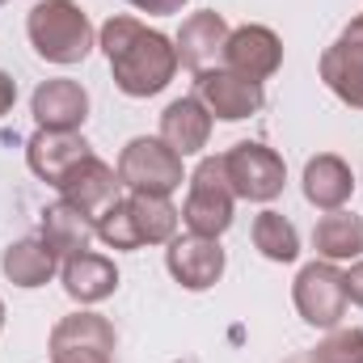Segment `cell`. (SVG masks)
<instances>
[{
    "label": "cell",
    "mask_w": 363,
    "mask_h": 363,
    "mask_svg": "<svg viewBox=\"0 0 363 363\" xmlns=\"http://www.w3.org/2000/svg\"><path fill=\"white\" fill-rule=\"evenodd\" d=\"M97 47L114 72V85L127 97H157L169 89V81L178 77V47L169 34L144 26L131 13H114L101 21L97 30Z\"/></svg>",
    "instance_id": "obj_1"
},
{
    "label": "cell",
    "mask_w": 363,
    "mask_h": 363,
    "mask_svg": "<svg viewBox=\"0 0 363 363\" xmlns=\"http://www.w3.org/2000/svg\"><path fill=\"white\" fill-rule=\"evenodd\" d=\"M26 38L34 47V55L55 68L85 64L89 51L97 47V30L77 0H38L26 13Z\"/></svg>",
    "instance_id": "obj_2"
},
{
    "label": "cell",
    "mask_w": 363,
    "mask_h": 363,
    "mask_svg": "<svg viewBox=\"0 0 363 363\" xmlns=\"http://www.w3.org/2000/svg\"><path fill=\"white\" fill-rule=\"evenodd\" d=\"M186 203H182V224L186 233L199 237H224L237 216V194L224 178V157H203L194 174L186 178Z\"/></svg>",
    "instance_id": "obj_3"
},
{
    "label": "cell",
    "mask_w": 363,
    "mask_h": 363,
    "mask_svg": "<svg viewBox=\"0 0 363 363\" xmlns=\"http://www.w3.org/2000/svg\"><path fill=\"white\" fill-rule=\"evenodd\" d=\"M114 169H118V182L127 190H140V194H174L186 182L182 157L161 135H135V140H127Z\"/></svg>",
    "instance_id": "obj_4"
},
{
    "label": "cell",
    "mask_w": 363,
    "mask_h": 363,
    "mask_svg": "<svg viewBox=\"0 0 363 363\" xmlns=\"http://www.w3.org/2000/svg\"><path fill=\"white\" fill-rule=\"evenodd\" d=\"M220 157H224V178H228L237 199H245V203H274L283 194L287 165L262 140H241V144H233Z\"/></svg>",
    "instance_id": "obj_5"
},
{
    "label": "cell",
    "mask_w": 363,
    "mask_h": 363,
    "mask_svg": "<svg viewBox=\"0 0 363 363\" xmlns=\"http://www.w3.org/2000/svg\"><path fill=\"white\" fill-rule=\"evenodd\" d=\"M114 347H118L114 325L89 308L60 317L47 338L51 363H114Z\"/></svg>",
    "instance_id": "obj_6"
},
{
    "label": "cell",
    "mask_w": 363,
    "mask_h": 363,
    "mask_svg": "<svg viewBox=\"0 0 363 363\" xmlns=\"http://www.w3.org/2000/svg\"><path fill=\"white\" fill-rule=\"evenodd\" d=\"M291 300H296V313L304 317V325L313 330H334L342 317H347V279L338 271V262H308L300 267L296 283H291Z\"/></svg>",
    "instance_id": "obj_7"
},
{
    "label": "cell",
    "mask_w": 363,
    "mask_h": 363,
    "mask_svg": "<svg viewBox=\"0 0 363 363\" xmlns=\"http://www.w3.org/2000/svg\"><path fill=\"white\" fill-rule=\"evenodd\" d=\"M194 97H199V101L207 106V114L220 118V123L254 118V114L267 106V93H262L258 81H250V77H241V72H233V68H224V64L194 72Z\"/></svg>",
    "instance_id": "obj_8"
},
{
    "label": "cell",
    "mask_w": 363,
    "mask_h": 363,
    "mask_svg": "<svg viewBox=\"0 0 363 363\" xmlns=\"http://www.w3.org/2000/svg\"><path fill=\"white\" fill-rule=\"evenodd\" d=\"M317 72L338 101H347L351 110H363V13L321 51Z\"/></svg>",
    "instance_id": "obj_9"
},
{
    "label": "cell",
    "mask_w": 363,
    "mask_h": 363,
    "mask_svg": "<svg viewBox=\"0 0 363 363\" xmlns=\"http://www.w3.org/2000/svg\"><path fill=\"white\" fill-rule=\"evenodd\" d=\"M165 267L174 274V283H182L186 291H207L224 279V245L220 237H199V233H186L174 237L169 250H165Z\"/></svg>",
    "instance_id": "obj_10"
},
{
    "label": "cell",
    "mask_w": 363,
    "mask_h": 363,
    "mask_svg": "<svg viewBox=\"0 0 363 363\" xmlns=\"http://www.w3.org/2000/svg\"><path fill=\"white\" fill-rule=\"evenodd\" d=\"M224 68H233V72H241V77H250L258 85L271 81L283 68V38L271 26H258V21L237 26L228 34V43H224Z\"/></svg>",
    "instance_id": "obj_11"
},
{
    "label": "cell",
    "mask_w": 363,
    "mask_h": 363,
    "mask_svg": "<svg viewBox=\"0 0 363 363\" xmlns=\"http://www.w3.org/2000/svg\"><path fill=\"white\" fill-rule=\"evenodd\" d=\"M85 157H93V148L81 131H47V127H38L26 140V165L47 186H60Z\"/></svg>",
    "instance_id": "obj_12"
},
{
    "label": "cell",
    "mask_w": 363,
    "mask_h": 363,
    "mask_svg": "<svg viewBox=\"0 0 363 363\" xmlns=\"http://www.w3.org/2000/svg\"><path fill=\"white\" fill-rule=\"evenodd\" d=\"M228 34H233V26L224 21V13H216V9H199V13H190V17L182 21L178 38H174V47H178V64L182 68H190V72L216 68V64L224 60V43H228Z\"/></svg>",
    "instance_id": "obj_13"
},
{
    "label": "cell",
    "mask_w": 363,
    "mask_h": 363,
    "mask_svg": "<svg viewBox=\"0 0 363 363\" xmlns=\"http://www.w3.org/2000/svg\"><path fill=\"white\" fill-rule=\"evenodd\" d=\"M30 114L47 131H81L89 118V93L81 81H68V77L43 81L30 97Z\"/></svg>",
    "instance_id": "obj_14"
},
{
    "label": "cell",
    "mask_w": 363,
    "mask_h": 363,
    "mask_svg": "<svg viewBox=\"0 0 363 363\" xmlns=\"http://www.w3.org/2000/svg\"><path fill=\"white\" fill-rule=\"evenodd\" d=\"M60 283L77 304H101V300H110L118 291V267L106 254L81 250V254L60 262Z\"/></svg>",
    "instance_id": "obj_15"
},
{
    "label": "cell",
    "mask_w": 363,
    "mask_h": 363,
    "mask_svg": "<svg viewBox=\"0 0 363 363\" xmlns=\"http://www.w3.org/2000/svg\"><path fill=\"white\" fill-rule=\"evenodd\" d=\"M300 186H304V199H308L317 211H338V207H347L351 194H355V174H351V165H347L338 152H317V157L304 161Z\"/></svg>",
    "instance_id": "obj_16"
},
{
    "label": "cell",
    "mask_w": 363,
    "mask_h": 363,
    "mask_svg": "<svg viewBox=\"0 0 363 363\" xmlns=\"http://www.w3.org/2000/svg\"><path fill=\"white\" fill-rule=\"evenodd\" d=\"M211 123L216 118L207 114V106L194 93H186V97H174L161 110V140L178 157H199L207 148V140H211Z\"/></svg>",
    "instance_id": "obj_17"
},
{
    "label": "cell",
    "mask_w": 363,
    "mask_h": 363,
    "mask_svg": "<svg viewBox=\"0 0 363 363\" xmlns=\"http://www.w3.org/2000/svg\"><path fill=\"white\" fill-rule=\"evenodd\" d=\"M118 186H123V182H118V169H114V165H106L101 157H85L55 190H60V199L77 203L81 211H89L93 220H97V216L118 199Z\"/></svg>",
    "instance_id": "obj_18"
},
{
    "label": "cell",
    "mask_w": 363,
    "mask_h": 363,
    "mask_svg": "<svg viewBox=\"0 0 363 363\" xmlns=\"http://www.w3.org/2000/svg\"><path fill=\"white\" fill-rule=\"evenodd\" d=\"M38 237L60 254V262L64 258H72V254H81V250H89V241L97 237V224H93L89 211H81L77 203H68V199H55L51 207H43V224H38Z\"/></svg>",
    "instance_id": "obj_19"
},
{
    "label": "cell",
    "mask_w": 363,
    "mask_h": 363,
    "mask_svg": "<svg viewBox=\"0 0 363 363\" xmlns=\"http://www.w3.org/2000/svg\"><path fill=\"white\" fill-rule=\"evenodd\" d=\"M0 271L13 287H47L60 274V254L43 241V237H21L0 254Z\"/></svg>",
    "instance_id": "obj_20"
},
{
    "label": "cell",
    "mask_w": 363,
    "mask_h": 363,
    "mask_svg": "<svg viewBox=\"0 0 363 363\" xmlns=\"http://www.w3.org/2000/svg\"><path fill=\"white\" fill-rule=\"evenodd\" d=\"M313 250L321 262H355L363 258V216L338 207V211H325L317 224H313Z\"/></svg>",
    "instance_id": "obj_21"
},
{
    "label": "cell",
    "mask_w": 363,
    "mask_h": 363,
    "mask_svg": "<svg viewBox=\"0 0 363 363\" xmlns=\"http://www.w3.org/2000/svg\"><path fill=\"white\" fill-rule=\"evenodd\" d=\"M127 211H131L140 245H169L178 237L182 211L169 203V194H140V190H131L127 194Z\"/></svg>",
    "instance_id": "obj_22"
},
{
    "label": "cell",
    "mask_w": 363,
    "mask_h": 363,
    "mask_svg": "<svg viewBox=\"0 0 363 363\" xmlns=\"http://www.w3.org/2000/svg\"><path fill=\"white\" fill-rule=\"evenodd\" d=\"M254 250L267 258V262H296L300 258V233H296V224L283 216V211H258L254 216Z\"/></svg>",
    "instance_id": "obj_23"
},
{
    "label": "cell",
    "mask_w": 363,
    "mask_h": 363,
    "mask_svg": "<svg viewBox=\"0 0 363 363\" xmlns=\"http://www.w3.org/2000/svg\"><path fill=\"white\" fill-rule=\"evenodd\" d=\"M308 363H363V330L359 325H334L317 342Z\"/></svg>",
    "instance_id": "obj_24"
},
{
    "label": "cell",
    "mask_w": 363,
    "mask_h": 363,
    "mask_svg": "<svg viewBox=\"0 0 363 363\" xmlns=\"http://www.w3.org/2000/svg\"><path fill=\"white\" fill-rule=\"evenodd\" d=\"M131 9H140V13H152V17H174V13H182L190 0H127Z\"/></svg>",
    "instance_id": "obj_25"
},
{
    "label": "cell",
    "mask_w": 363,
    "mask_h": 363,
    "mask_svg": "<svg viewBox=\"0 0 363 363\" xmlns=\"http://www.w3.org/2000/svg\"><path fill=\"white\" fill-rule=\"evenodd\" d=\"M342 279H347V300L363 308V258H355L351 271H342Z\"/></svg>",
    "instance_id": "obj_26"
},
{
    "label": "cell",
    "mask_w": 363,
    "mask_h": 363,
    "mask_svg": "<svg viewBox=\"0 0 363 363\" xmlns=\"http://www.w3.org/2000/svg\"><path fill=\"white\" fill-rule=\"evenodd\" d=\"M13 101H17V81L9 72H0V118L13 110Z\"/></svg>",
    "instance_id": "obj_27"
},
{
    "label": "cell",
    "mask_w": 363,
    "mask_h": 363,
    "mask_svg": "<svg viewBox=\"0 0 363 363\" xmlns=\"http://www.w3.org/2000/svg\"><path fill=\"white\" fill-rule=\"evenodd\" d=\"M0 334H4V300H0Z\"/></svg>",
    "instance_id": "obj_28"
},
{
    "label": "cell",
    "mask_w": 363,
    "mask_h": 363,
    "mask_svg": "<svg viewBox=\"0 0 363 363\" xmlns=\"http://www.w3.org/2000/svg\"><path fill=\"white\" fill-rule=\"evenodd\" d=\"M0 4H9V0H0Z\"/></svg>",
    "instance_id": "obj_29"
}]
</instances>
